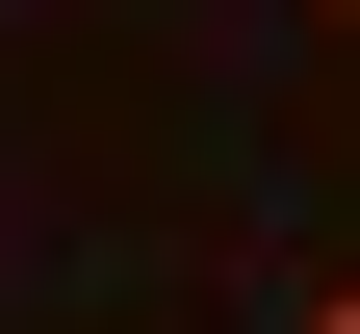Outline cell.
<instances>
[{
    "instance_id": "6da1fadb",
    "label": "cell",
    "mask_w": 360,
    "mask_h": 334,
    "mask_svg": "<svg viewBox=\"0 0 360 334\" xmlns=\"http://www.w3.org/2000/svg\"><path fill=\"white\" fill-rule=\"evenodd\" d=\"M283 334H360V283H309V309H283Z\"/></svg>"
},
{
    "instance_id": "7a4b0ae2",
    "label": "cell",
    "mask_w": 360,
    "mask_h": 334,
    "mask_svg": "<svg viewBox=\"0 0 360 334\" xmlns=\"http://www.w3.org/2000/svg\"><path fill=\"white\" fill-rule=\"evenodd\" d=\"M309 26H360V0H309Z\"/></svg>"
}]
</instances>
